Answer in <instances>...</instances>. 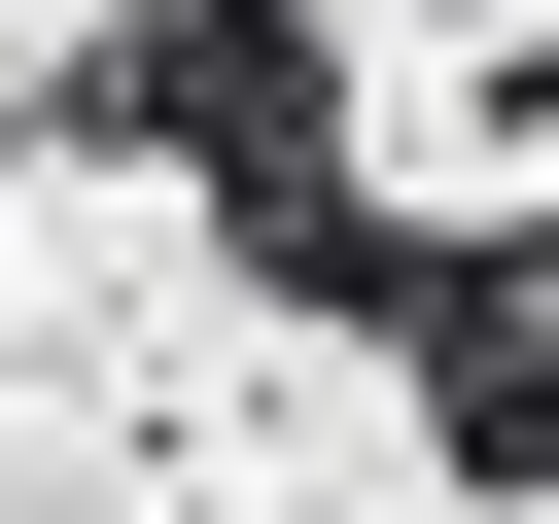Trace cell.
I'll use <instances>...</instances> for the list:
<instances>
[{
    "label": "cell",
    "mask_w": 559,
    "mask_h": 524,
    "mask_svg": "<svg viewBox=\"0 0 559 524\" xmlns=\"http://www.w3.org/2000/svg\"><path fill=\"white\" fill-rule=\"evenodd\" d=\"M419 384H454V454H489V489H559V245H489V279L419 314Z\"/></svg>",
    "instance_id": "cell-1"
}]
</instances>
